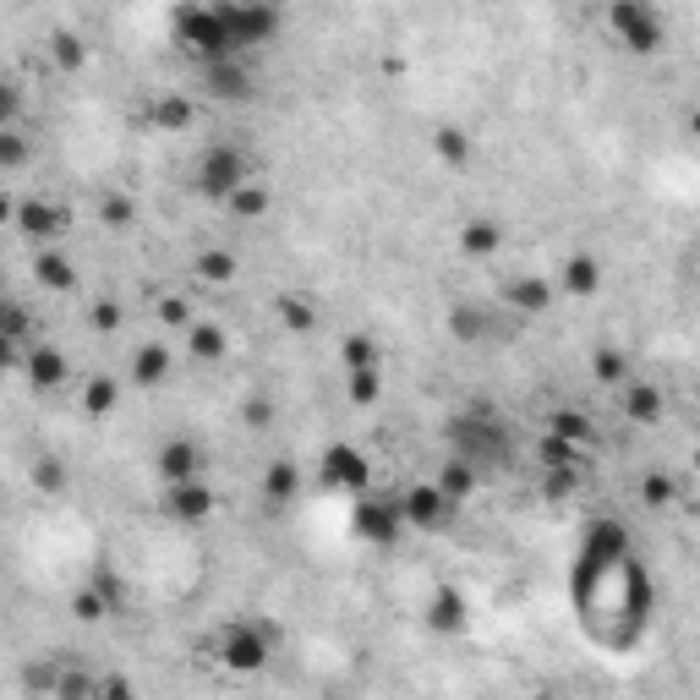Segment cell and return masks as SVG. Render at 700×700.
<instances>
[{"instance_id":"38","label":"cell","mask_w":700,"mask_h":700,"mask_svg":"<svg viewBox=\"0 0 700 700\" xmlns=\"http://www.w3.org/2000/svg\"><path fill=\"white\" fill-rule=\"evenodd\" d=\"M99 219H105V230H131V219H137V203H131L127 191H110V197L99 203Z\"/></svg>"},{"instance_id":"33","label":"cell","mask_w":700,"mask_h":700,"mask_svg":"<svg viewBox=\"0 0 700 700\" xmlns=\"http://www.w3.org/2000/svg\"><path fill=\"white\" fill-rule=\"evenodd\" d=\"M433 154H438L444 165H465V159H471V131L465 127H438L433 131Z\"/></svg>"},{"instance_id":"48","label":"cell","mask_w":700,"mask_h":700,"mask_svg":"<svg viewBox=\"0 0 700 700\" xmlns=\"http://www.w3.org/2000/svg\"><path fill=\"white\" fill-rule=\"evenodd\" d=\"M17 362H22V345H17V339H6V334H0V383L11 378V367H17Z\"/></svg>"},{"instance_id":"43","label":"cell","mask_w":700,"mask_h":700,"mask_svg":"<svg viewBox=\"0 0 700 700\" xmlns=\"http://www.w3.org/2000/svg\"><path fill=\"white\" fill-rule=\"evenodd\" d=\"M88 328H99V334H116V328H121V302H116V296H99V302L88 307Z\"/></svg>"},{"instance_id":"17","label":"cell","mask_w":700,"mask_h":700,"mask_svg":"<svg viewBox=\"0 0 700 700\" xmlns=\"http://www.w3.org/2000/svg\"><path fill=\"white\" fill-rule=\"evenodd\" d=\"M504 247V225L499 219H487V214H476V219H465L460 225V253L471 257V263H482V257H493Z\"/></svg>"},{"instance_id":"16","label":"cell","mask_w":700,"mask_h":700,"mask_svg":"<svg viewBox=\"0 0 700 700\" xmlns=\"http://www.w3.org/2000/svg\"><path fill=\"white\" fill-rule=\"evenodd\" d=\"M170 367H176V351L159 345V339H148V345L131 351V383L137 388H159V383L170 378Z\"/></svg>"},{"instance_id":"23","label":"cell","mask_w":700,"mask_h":700,"mask_svg":"<svg viewBox=\"0 0 700 700\" xmlns=\"http://www.w3.org/2000/svg\"><path fill=\"white\" fill-rule=\"evenodd\" d=\"M448 334L460 345H482V339H493V313L476 302H460V307H448Z\"/></svg>"},{"instance_id":"27","label":"cell","mask_w":700,"mask_h":700,"mask_svg":"<svg viewBox=\"0 0 700 700\" xmlns=\"http://www.w3.org/2000/svg\"><path fill=\"white\" fill-rule=\"evenodd\" d=\"M268 203H274V197H268V187H263L257 176L247 181V187H236L230 197H225V208H230V214H236L241 225H253V219H263V214H268Z\"/></svg>"},{"instance_id":"10","label":"cell","mask_w":700,"mask_h":700,"mask_svg":"<svg viewBox=\"0 0 700 700\" xmlns=\"http://www.w3.org/2000/svg\"><path fill=\"white\" fill-rule=\"evenodd\" d=\"M11 225H17L33 247H56V241L66 236V225H71V214H66L61 203H50V197H22Z\"/></svg>"},{"instance_id":"47","label":"cell","mask_w":700,"mask_h":700,"mask_svg":"<svg viewBox=\"0 0 700 700\" xmlns=\"http://www.w3.org/2000/svg\"><path fill=\"white\" fill-rule=\"evenodd\" d=\"M241 422L253 427V433H263V427H274V405L257 394V400H247V411H241Z\"/></svg>"},{"instance_id":"22","label":"cell","mask_w":700,"mask_h":700,"mask_svg":"<svg viewBox=\"0 0 700 700\" xmlns=\"http://www.w3.org/2000/svg\"><path fill=\"white\" fill-rule=\"evenodd\" d=\"M33 279H39L45 290H56V296L77 290V268H71V257H66L61 247H39V257H33Z\"/></svg>"},{"instance_id":"46","label":"cell","mask_w":700,"mask_h":700,"mask_svg":"<svg viewBox=\"0 0 700 700\" xmlns=\"http://www.w3.org/2000/svg\"><path fill=\"white\" fill-rule=\"evenodd\" d=\"M22 121V88L0 77V127H17Z\"/></svg>"},{"instance_id":"3","label":"cell","mask_w":700,"mask_h":700,"mask_svg":"<svg viewBox=\"0 0 700 700\" xmlns=\"http://www.w3.org/2000/svg\"><path fill=\"white\" fill-rule=\"evenodd\" d=\"M176 39L187 45L197 61L241 56V50H236V39H230V28H225V17H219V6H203V0L176 6Z\"/></svg>"},{"instance_id":"30","label":"cell","mask_w":700,"mask_h":700,"mask_svg":"<svg viewBox=\"0 0 700 700\" xmlns=\"http://www.w3.org/2000/svg\"><path fill=\"white\" fill-rule=\"evenodd\" d=\"M121 405V383L116 378H88L82 383V411L88 416H110Z\"/></svg>"},{"instance_id":"15","label":"cell","mask_w":700,"mask_h":700,"mask_svg":"<svg viewBox=\"0 0 700 700\" xmlns=\"http://www.w3.org/2000/svg\"><path fill=\"white\" fill-rule=\"evenodd\" d=\"M619 394H624V416H630L635 427H657V422L668 416V400H662V388H657V383L630 378Z\"/></svg>"},{"instance_id":"44","label":"cell","mask_w":700,"mask_h":700,"mask_svg":"<svg viewBox=\"0 0 700 700\" xmlns=\"http://www.w3.org/2000/svg\"><path fill=\"white\" fill-rule=\"evenodd\" d=\"M28 476H33V487H39V493H61V487H66V465H61V460H33V471H28Z\"/></svg>"},{"instance_id":"6","label":"cell","mask_w":700,"mask_h":700,"mask_svg":"<svg viewBox=\"0 0 700 700\" xmlns=\"http://www.w3.org/2000/svg\"><path fill=\"white\" fill-rule=\"evenodd\" d=\"M219 17H225V28H230L241 56L279 39V6L274 0H219Z\"/></svg>"},{"instance_id":"12","label":"cell","mask_w":700,"mask_h":700,"mask_svg":"<svg viewBox=\"0 0 700 700\" xmlns=\"http://www.w3.org/2000/svg\"><path fill=\"white\" fill-rule=\"evenodd\" d=\"M203 88L225 105H247L253 99V71L241 56H219V61H203Z\"/></svg>"},{"instance_id":"31","label":"cell","mask_w":700,"mask_h":700,"mask_svg":"<svg viewBox=\"0 0 700 700\" xmlns=\"http://www.w3.org/2000/svg\"><path fill=\"white\" fill-rule=\"evenodd\" d=\"M197 279H208V285H230L236 279V253H225V247H208V253H197Z\"/></svg>"},{"instance_id":"34","label":"cell","mask_w":700,"mask_h":700,"mask_svg":"<svg viewBox=\"0 0 700 700\" xmlns=\"http://www.w3.org/2000/svg\"><path fill=\"white\" fill-rule=\"evenodd\" d=\"M274 307H279V323H285L290 334H313V328H318V313H313L307 296H279Z\"/></svg>"},{"instance_id":"1","label":"cell","mask_w":700,"mask_h":700,"mask_svg":"<svg viewBox=\"0 0 700 700\" xmlns=\"http://www.w3.org/2000/svg\"><path fill=\"white\" fill-rule=\"evenodd\" d=\"M444 433H448V448H454L460 460H471L482 476H493L499 465H510V454H514L510 427H504V422H499L487 405H471V411H460Z\"/></svg>"},{"instance_id":"20","label":"cell","mask_w":700,"mask_h":700,"mask_svg":"<svg viewBox=\"0 0 700 700\" xmlns=\"http://www.w3.org/2000/svg\"><path fill=\"white\" fill-rule=\"evenodd\" d=\"M553 285L548 279H536V274H525V279H510V290H504V302H510L514 313H531V318H542V313H553Z\"/></svg>"},{"instance_id":"49","label":"cell","mask_w":700,"mask_h":700,"mask_svg":"<svg viewBox=\"0 0 700 700\" xmlns=\"http://www.w3.org/2000/svg\"><path fill=\"white\" fill-rule=\"evenodd\" d=\"M11 219H17V197H6V191H0V225H11Z\"/></svg>"},{"instance_id":"21","label":"cell","mask_w":700,"mask_h":700,"mask_svg":"<svg viewBox=\"0 0 700 700\" xmlns=\"http://www.w3.org/2000/svg\"><path fill=\"white\" fill-rule=\"evenodd\" d=\"M225 351H230V334H225L219 323L191 318V328H187V356H191V362L214 367V362H225Z\"/></svg>"},{"instance_id":"25","label":"cell","mask_w":700,"mask_h":700,"mask_svg":"<svg viewBox=\"0 0 700 700\" xmlns=\"http://www.w3.org/2000/svg\"><path fill=\"white\" fill-rule=\"evenodd\" d=\"M302 465L296 460H274V465H263V499L268 504H290L296 493H302Z\"/></svg>"},{"instance_id":"40","label":"cell","mask_w":700,"mask_h":700,"mask_svg":"<svg viewBox=\"0 0 700 700\" xmlns=\"http://www.w3.org/2000/svg\"><path fill=\"white\" fill-rule=\"evenodd\" d=\"M640 499H645L651 510H662V504H673V499H679V482H673L668 471H645V482H640Z\"/></svg>"},{"instance_id":"7","label":"cell","mask_w":700,"mask_h":700,"mask_svg":"<svg viewBox=\"0 0 700 700\" xmlns=\"http://www.w3.org/2000/svg\"><path fill=\"white\" fill-rule=\"evenodd\" d=\"M318 482L328 493H367L373 487V460L356 444H328L318 460Z\"/></svg>"},{"instance_id":"28","label":"cell","mask_w":700,"mask_h":700,"mask_svg":"<svg viewBox=\"0 0 700 700\" xmlns=\"http://www.w3.org/2000/svg\"><path fill=\"white\" fill-rule=\"evenodd\" d=\"M191 116H197V110H191L187 93H165V99H154V110H148V121L159 131H187Z\"/></svg>"},{"instance_id":"5","label":"cell","mask_w":700,"mask_h":700,"mask_svg":"<svg viewBox=\"0 0 700 700\" xmlns=\"http://www.w3.org/2000/svg\"><path fill=\"white\" fill-rule=\"evenodd\" d=\"M257 170L253 159H247V148H236V142H214V148H203V159H197V191L208 197V203H225L236 187H247Z\"/></svg>"},{"instance_id":"37","label":"cell","mask_w":700,"mask_h":700,"mask_svg":"<svg viewBox=\"0 0 700 700\" xmlns=\"http://www.w3.org/2000/svg\"><path fill=\"white\" fill-rule=\"evenodd\" d=\"M33 159V142L17 127H0V170H22Z\"/></svg>"},{"instance_id":"29","label":"cell","mask_w":700,"mask_h":700,"mask_svg":"<svg viewBox=\"0 0 700 700\" xmlns=\"http://www.w3.org/2000/svg\"><path fill=\"white\" fill-rule=\"evenodd\" d=\"M50 56H56V66L71 77V71H82V66H88V45H82V33L56 28V33H50Z\"/></svg>"},{"instance_id":"32","label":"cell","mask_w":700,"mask_h":700,"mask_svg":"<svg viewBox=\"0 0 700 700\" xmlns=\"http://www.w3.org/2000/svg\"><path fill=\"white\" fill-rule=\"evenodd\" d=\"M345 394H351V405H378L383 373L378 367H351V373H345Z\"/></svg>"},{"instance_id":"19","label":"cell","mask_w":700,"mask_h":700,"mask_svg":"<svg viewBox=\"0 0 700 700\" xmlns=\"http://www.w3.org/2000/svg\"><path fill=\"white\" fill-rule=\"evenodd\" d=\"M433 482H438V493H444L448 504H465V499H471V493L482 487V471H476L471 460H460V454H448L444 465H438V476H433Z\"/></svg>"},{"instance_id":"51","label":"cell","mask_w":700,"mask_h":700,"mask_svg":"<svg viewBox=\"0 0 700 700\" xmlns=\"http://www.w3.org/2000/svg\"><path fill=\"white\" fill-rule=\"evenodd\" d=\"M274 6H279V0H274Z\"/></svg>"},{"instance_id":"2","label":"cell","mask_w":700,"mask_h":700,"mask_svg":"<svg viewBox=\"0 0 700 700\" xmlns=\"http://www.w3.org/2000/svg\"><path fill=\"white\" fill-rule=\"evenodd\" d=\"M274 624H257V619H236V624H225L219 640H214V651H219V668H230V673H263L268 662H274Z\"/></svg>"},{"instance_id":"8","label":"cell","mask_w":700,"mask_h":700,"mask_svg":"<svg viewBox=\"0 0 700 700\" xmlns=\"http://www.w3.org/2000/svg\"><path fill=\"white\" fill-rule=\"evenodd\" d=\"M351 531L373 548H394L405 536V520H400V499H378V493H362V504L351 510Z\"/></svg>"},{"instance_id":"14","label":"cell","mask_w":700,"mask_h":700,"mask_svg":"<svg viewBox=\"0 0 700 700\" xmlns=\"http://www.w3.org/2000/svg\"><path fill=\"white\" fill-rule=\"evenodd\" d=\"M203 465H208V454H203V444H191V438H165L159 454H154L159 482H187V476H203Z\"/></svg>"},{"instance_id":"50","label":"cell","mask_w":700,"mask_h":700,"mask_svg":"<svg viewBox=\"0 0 700 700\" xmlns=\"http://www.w3.org/2000/svg\"><path fill=\"white\" fill-rule=\"evenodd\" d=\"M203 6H219V0H203Z\"/></svg>"},{"instance_id":"42","label":"cell","mask_w":700,"mask_h":700,"mask_svg":"<svg viewBox=\"0 0 700 700\" xmlns=\"http://www.w3.org/2000/svg\"><path fill=\"white\" fill-rule=\"evenodd\" d=\"M0 334H6V339H17V345H28L33 318H28V307H22V302H0Z\"/></svg>"},{"instance_id":"9","label":"cell","mask_w":700,"mask_h":700,"mask_svg":"<svg viewBox=\"0 0 700 700\" xmlns=\"http://www.w3.org/2000/svg\"><path fill=\"white\" fill-rule=\"evenodd\" d=\"M448 514H454V504L438 493V482H416V487L400 493V520H405V531L433 536V531H444L448 525Z\"/></svg>"},{"instance_id":"11","label":"cell","mask_w":700,"mask_h":700,"mask_svg":"<svg viewBox=\"0 0 700 700\" xmlns=\"http://www.w3.org/2000/svg\"><path fill=\"white\" fill-rule=\"evenodd\" d=\"M219 510V493L203 482V476H187V482H165V514L176 525H203L208 514Z\"/></svg>"},{"instance_id":"24","label":"cell","mask_w":700,"mask_h":700,"mask_svg":"<svg viewBox=\"0 0 700 700\" xmlns=\"http://www.w3.org/2000/svg\"><path fill=\"white\" fill-rule=\"evenodd\" d=\"M427 624L433 630H444V635H460L471 619H465V597L460 591H448V585H438L433 597H427Z\"/></svg>"},{"instance_id":"26","label":"cell","mask_w":700,"mask_h":700,"mask_svg":"<svg viewBox=\"0 0 700 700\" xmlns=\"http://www.w3.org/2000/svg\"><path fill=\"white\" fill-rule=\"evenodd\" d=\"M591 378L602 383V388H624L630 383V356L613 351V345H597L591 351Z\"/></svg>"},{"instance_id":"18","label":"cell","mask_w":700,"mask_h":700,"mask_svg":"<svg viewBox=\"0 0 700 700\" xmlns=\"http://www.w3.org/2000/svg\"><path fill=\"white\" fill-rule=\"evenodd\" d=\"M559 290L564 296H597L602 290V263L591 253H574L559 263Z\"/></svg>"},{"instance_id":"39","label":"cell","mask_w":700,"mask_h":700,"mask_svg":"<svg viewBox=\"0 0 700 700\" xmlns=\"http://www.w3.org/2000/svg\"><path fill=\"white\" fill-rule=\"evenodd\" d=\"M536 454H542V465H548V471H564V465H580V444H570V438H559V433H548V438L536 444Z\"/></svg>"},{"instance_id":"45","label":"cell","mask_w":700,"mask_h":700,"mask_svg":"<svg viewBox=\"0 0 700 700\" xmlns=\"http://www.w3.org/2000/svg\"><path fill=\"white\" fill-rule=\"evenodd\" d=\"M191 318H197V313H191L187 296H165V302H159V323H165V328H181V334H187Z\"/></svg>"},{"instance_id":"35","label":"cell","mask_w":700,"mask_h":700,"mask_svg":"<svg viewBox=\"0 0 700 700\" xmlns=\"http://www.w3.org/2000/svg\"><path fill=\"white\" fill-rule=\"evenodd\" d=\"M548 433H559V438H570V444H580V448L597 444V427H591V416H585V411H559Z\"/></svg>"},{"instance_id":"36","label":"cell","mask_w":700,"mask_h":700,"mask_svg":"<svg viewBox=\"0 0 700 700\" xmlns=\"http://www.w3.org/2000/svg\"><path fill=\"white\" fill-rule=\"evenodd\" d=\"M339 362H345V373H351V367H378V339H373V334H345Z\"/></svg>"},{"instance_id":"41","label":"cell","mask_w":700,"mask_h":700,"mask_svg":"<svg viewBox=\"0 0 700 700\" xmlns=\"http://www.w3.org/2000/svg\"><path fill=\"white\" fill-rule=\"evenodd\" d=\"M71 613H77L82 624H99V619H110V608H105V585H82V591L71 597Z\"/></svg>"},{"instance_id":"4","label":"cell","mask_w":700,"mask_h":700,"mask_svg":"<svg viewBox=\"0 0 700 700\" xmlns=\"http://www.w3.org/2000/svg\"><path fill=\"white\" fill-rule=\"evenodd\" d=\"M608 33L630 56H657L668 45V28H662L657 6H645V0H608Z\"/></svg>"},{"instance_id":"13","label":"cell","mask_w":700,"mask_h":700,"mask_svg":"<svg viewBox=\"0 0 700 700\" xmlns=\"http://www.w3.org/2000/svg\"><path fill=\"white\" fill-rule=\"evenodd\" d=\"M22 373L33 383V394H56L71 378V362L61 345H33V351H22Z\"/></svg>"}]
</instances>
